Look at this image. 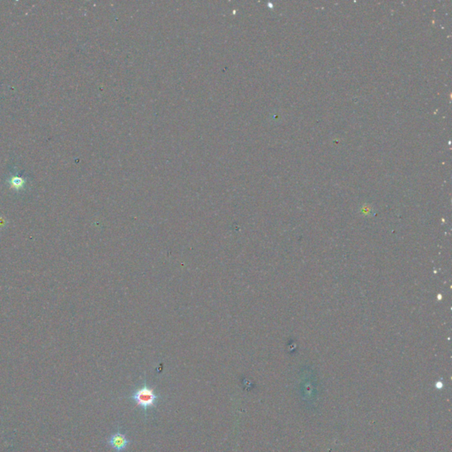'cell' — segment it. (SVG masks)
Wrapping results in <instances>:
<instances>
[{
    "label": "cell",
    "instance_id": "obj_1",
    "mask_svg": "<svg viewBox=\"0 0 452 452\" xmlns=\"http://www.w3.org/2000/svg\"><path fill=\"white\" fill-rule=\"evenodd\" d=\"M130 398H132L136 403V405L144 411L147 415V411L157 405L160 397L158 394H156L153 389H151L144 383L140 389L134 390Z\"/></svg>",
    "mask_w": 452,
    "mask_h": 452
},
{
    "label": "cell",
    "instance_id": "obj_2",
    "mask_svg": "<svg viewBox=\"0 0 452 452\" xmlns=\"http://www.w3.org/2000/svg\"><path fill=\"white\" fill-rule=\"evenodd\" d=\"M108 444L115 452H123L131 444V441L126 438L125 434L118 431L108 438Z\"/></svg>",
    "mask_w": 452,
    "mask_h": 452
},
{
    "label": "cell",
    "instance_id": "obj_3",
    "mask_svg": "<svg viewBox=\"0 0 452 452\" xmlns=\"http://www.w3.org/2000/svg\"><path fill=\"white\" fill-rule=\"evenodd\" d=\"M23 185L24 181H22V180H20V179H15V180H12V181H11V185H12V188H22Z\"/></svg>",
    "mask_w": 452,
    "mask_h": 452
}]
</instances>
